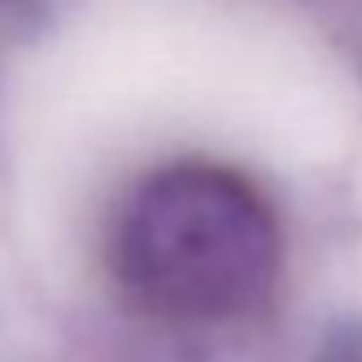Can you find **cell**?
Wrapping results in <instances>:
<instances>
[{
	"label": "cell",
	"instance_id": "6da1fadb",
	"mask_svg": "<svg viewBox=\"0 0 362 362\" xmlns=\"http://www.w3.org/2000/svg\"><path fill=\"white\" fill-rule=\"evenodd\" d=\"M281 222L247 175L218 162H170L124 197L111 222L119 294L162 324H239L273 303Z\"/></svg>",
	"mask_w": 362,
	"mask_h": 362
}]
</instances>
